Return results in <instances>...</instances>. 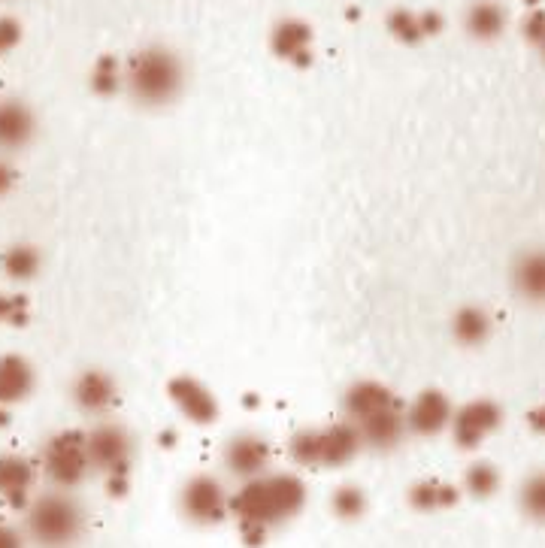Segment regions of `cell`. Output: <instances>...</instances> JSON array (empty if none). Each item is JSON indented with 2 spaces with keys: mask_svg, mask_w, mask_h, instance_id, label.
Returning a JSON list of instances; mask_svg holds the SVG:
<instances>
[{
  "mask_svg": "<svg viewBox=\"0 0 545 548\" xmlns=\"http://www.w3.org/2000/svg\"><path fill=\"white\" fill-rule=\"evenodd\" d=\"M464 485H467V491H470L473 497L485 500V497L497 494V488H500V473H497V467H494V464L479 461V464H473V467L467 470Z\"/></svg>",
  "mask_w": 545,
  "mask_h": 548,
  "instance_id": "28",
  "label": "cell"
},
{
  "mask_svg": "<svg viewBox=\"0 0 545 548\" xmlns=\"http://www.w3.org/2000/svg\"><path fill=\"white\" fill-rule=\"evenodd\" d=\"M85 452L91 470L109 479V491L125 494L128 473L134 464V436L122 424H100L85 433Z\"/></svg>",
  "mask_w": 545,
  "mask_h": 548,
  "instance_id": "5",
  "label": "cell"
},
{
  "mask_svg": "<svg viewBox=\"0 0 545 548\" xmlns=\"http://www.w3.org/2000/svg\"><path fill=\"white\" fill-rule=\"evenodd\" d=\"M527 421H530V427H533L536 433H545V403H542V406H536V409L527 415Z\"/></svg>",
  "mask_w": 545,
  "mask_h": 548,
  "instance_id": "34",
  "label": "cell"
},
{
  "mask_svg": "<svg viewBox=\"0 0 545 548\" xmlns=\"http://www.w3.org/2000/svg\"><path fill=\"white\" fill-rule=\"evenodd\" d=\"M185 88V64L167 46H146L125 64V91L143 106H167Z\"/></svg>",
  "mask_w": 545,
  "mask_h": 548,
  "instance_id": "2",
  "label": "cell"
},
{
  "mask_svg": "<svg viewBox=\"0 0 545 548\" xmlns=\"http://www.w3.org/2000/svg\"><path fill=\"white\" fill-rule=\"evenodd\" d=\"M518 506L530 521L545 524V470L533 473L521 482L518 488Z\"/></svg>",
  "mask_w": 545,
  "mask_h": 548,
  "instance_id": "24",
  "label": "cell"
},
{
  "mask_svg": "<svg viewBox=\"0 0 545 548\" xmlns=\"http://www.w3.org/2000/svg\"><path fill=\"white\" fill-rule=\"evenodd\" d=\"M464 25H467V31H470V37L491 43V40H497V37L503 34V28H506V10L497 4V0H476V4H473V7L467 10V16H464Z\"/></svg>",
  "mask_w": 545,
  "mask_h": 548,
  "instance_id": "21",
  "label": "cell"
},
{
  "mask_svg": "<svg viewBox=\"0 0 545 548\" xmlns=\"http://www.w3.org/2000/svg\"><path fill=\"white\" fill-rule=\"evenodd\" d=\"M34 391V367L19 355L0 358V403H22Z\"/></svg>",
  "mask_w": 545,
  "mask_h": 548,
  "instance_id": "19",
  "label": "cell"
},
{
  "mask_svg": "<svg viewBox=\"0 0 545 548\" xmlns=\"http://www.w3.org/2000/svg\"><path fill=\"white\" fill-rule=\"evenodd\" d=\"M43 470L52 485L58 488H76L88 473V452H85V433H55L43 449Z\"/></svg>",
  "mask_w": 545,
  "mask_h": 548,
  "instance_id": "6",
  "label": "cell"
},
{
  "mask_svg": "<svg viewBox=\"0 0 545 548\" xmlns=\"http://www.w3.org/2000/svg\"><path fill=\"white\" fill-rule=\"evenodd\" d=\"M306 506V485L297 476L261 473L231 497V515L237 518L249 542H264V536L297 518Z\"/></svg>",
  "mask_w": 545,
  "mask_h": 548,
  "instance_id": "1",
  "label": "cell"
},
{
  "mask_svg": "<svg viewBox=\"0 0 545 548\" xmlns=\"http://www.w3.org/2000/svg\"><path fill=\"white\" fill-rule=\"evenodd\" d=\"M179 509L191 524H222L231 515V494L215 476H194L182 485Z\"/></svg>",
  "mask_w": 545,
  "mask_h": 548,
  "instance_id": "7",
  "label": "cell"
},
{
  "mask_svg": "<svg viewBox=\"0 0 545 548\" xmlns=\"http://www.w3.org/2000/svg\"><path fill=\"white\" fill-rule=\"evenodd\" d=\"M500 424H503V409L494 400H473L461 406L458 412H452V421H449L455 443L464 452L479 449Z\"/></svg>",
  "mask_w": 545,
  "mask_h": 548,
  "instance_id": "8",
  "label": "cell"
},
{
  "mask_svg": "<svg viewBox=\"0 0 545 548\" xmlns=\"http://www.w3.org/2000/svg\"><path fill=\"white\" fill-rule=\"evenodd\" d=\"M4 270L10 279L16 282H25V279H34L37 270H40V252L34 246H13L7 255H4Z\"/></svg>",
  "mask_w": 545,
  "mask_h": 548,
  "instance_id": "26",
  "label": "cell"
},
{
  "mask_svg": "<svg viewBox=\"0 0 545 548\" xmlns=\"http://www.w3.org/2000/svg\"><path fill=\"white\" fill-rule=\"evenodd\" d=\"M355 430L361 436V446H367V449H376V452L397 449L403 443V436H406V406H403V400L382 409V412H376V415H367V418L355 421Z\"/></svg>",
  "mask_w": 545,
  "mask_h": 548,
  "instance_id": "9",
  "label": "cell"
},
{
  "mask_svg": "<svg viewBox=\"0 0 545 548\" xmlns=\"http://www.w3.org/2000/svg\"><path fill=\"white\" fill-rule=\"evenodd\" d=\"M458 497H461V491L449 482H440V479H421L409 488V506L418 509V512L455 506Z\"/></svg>",
  "mask_w": 545,
  "mask_h": 548,
  "instance_id": "23",
  "label": "cell"
},
{
  "mask_svg": "<svg viewBox=\"0 0 545 548\" xmlns=\"http://www.w3.org/2000/svg\"><path fill=\"white\" fill-rule=\"evenodd\" d=\"M270 49L276 58L294 64V67H309L312 64V28L300 19H282L276 22L270 34Z\"/></svg>",
  "mask_w": 545,
  "mask_h": 548,
  "instance_id": "14",
  "label": "cell"
},
{
  "mask_svg": "<svg viewBox=\"0 0 545 548\" xmlns=\"http://www.w3.org/2000/svg\"><path fill=\"white\" fill-rule=\"evenodd\" d=\"M16 182V170L7 164V161H0V194H7Z\"/></svg>",
  "mask_w": 545,
  "mask_h": 548,
  "instance_id": "33",
  "label": "cell"
},
{
  "mask_svg": "<svg viewBox=\"0 0 545 548\" xmlns=\"http://www.w3.org/2000/svg\"><path fill=\"white\" fill-rule=\"evenodd\" d=\"M22 40V28L16 19H0V52H10L13 46H19Z\"/></svg>",
  "mask_w": 545,
  "mask_h": 548,
  "instance_id": "30",
  "label": "cell"
},
{
  "mask_svg": "<svg viewBox=\"0 0 545 548\" xmlns=\"http://www.w3.org/2000/svg\"><path fill=\"white\" fill-rule=\"evenodd\" d=\"M331 509H334V515L343 518V521H358V518L367 512V497H364V491H361L358 485H343V488L334 491Z\"/></svg>",
  "mask_w": 545,
  "mask_h": 548,
  "instance_id": "27",
  "label": "cell"
},
{
  "mask_svg": "<svg viewBox=\"0 0 545 548\" xmlns=\"http://www.w3.org/2000/svg\"><path fill=\"white\" fill-rule=\"evenodd\" d=\"M167 394H170V400L176 403V409H179L188 421H194V424H209V421L218 418L215 394H212L203 382H197L194 376H176V379L167 385Z\"/></svg>",
  "mask_w": 545,
  "mask_h": 548,
  "instance_id": "12",
  "label": "cell"
},
{
  "mask_svg": "<svg viewBox=\"0 0 545 548\" xmlns=\"http://www.w3.org/2000/svg\"><path fill=\"white\" fill-rule=\"evenodd\" d=\"M524 37H527L533 46L545 37V13H533V16H527V22H524Z\"/></svg>",
  "mask_w": 545,
  "mask_h": 548,
  "instance_id": "31",
  "label": "cell"
},
{
  "mask_svg": "<svg viewBox=\"0 0 545 548\" xmlns=\"http://www.w3.org/2000/svg\"><path fill=\"white\" fill-rule=\"evenodd\" d=\"M512 288L527 303H545V252H524L512 267Z\"/></svg>",
  "mask_w": 545,
  "mask_h": 548,
  "instance_id": "17",
  "label": "cell"
},
{
  "mask_svg": "<svg viewBox=\"0 0 545 548\" xmlns=\"http://www.w3.org/2000/svg\"><path fill=\"white\" fill-rule=\"evenodd\" d=\"M0 548H25V536L10 524H0Z\"/></svg>",
  "mask_w": 545,
  "mask_h": 548,
  "instance_id": "32",
  "label": "cell"
},
{
  "mask_svg": "<svg viewBox=\"0 0 545 548\" xmlns=\"http://www.w3.org/2000/svg\"><path fill=\"white\" fill-rule=\"evenodd\" d=\"M225 467L240 482H249L270 467V443L258 433H237L225 446Z\"/></svg>",
  "mask_w": 545,
  "mask_h": 548,
  "instance_id": "11",
  "label": "cell"
},
{
  "mask_svg": "<svg viewBox=\"0 0 545 548\" xmlns=\"http://www.w3.org/2000/svg\"><path fill=\"white\" fill-rule=\"evenodd\" d=\"M91 88L103 97L125 91V64L116 58H100L91 67Z\"/></svg>",
  "mask_w": 545,
  "mask_h": 548,
  "instance_id": "25",
  "label": "cell"
},
{
  "mask_svg": "<svg viewBox=\"0 0 545 548\" xmlns=\"http://www.w3.org/2000/svg\"><path fill=\"white\" fill-rule=\"evenodd\" d=\"M394 403H400V397H397L388 385L370 382V379L355 382V385L346 391V397H343V409H346V418H349L352 424L361 421V418H367V415H376V412H382V409H388V406H394Z\"/></svg>",
  "mask_w": 545,
  "mask_h": 548,
  "instance_id": "15",
  "label": "cell"
},
{
  "mask_svg": "<svg viewBox=\"0 0 545 548\" xmlns=\"http://www.w3.org/2000/svg\"><path fill=\"white\" fill-rule=\"evenodd\" d=\"M37 470L28 458L19 455H0V494L13 506H22L28 497V488L34 485Z\"/></svg>",
  "mask_w": 545,
  "mask_h": 548,
  "instance_id": "20",
  "label": "cell"
},
{
  "mask_svg": "<svg viewBox=\"0 0 545 548\" xmlns=\"http://www.w3.org/2000/svg\"><path fill=\"white\" fill-rule=\"evenodd\" d=\"M530 4H533V0H530Z\"/></svg>",
  "mask_w": 545,
  "mask_h": 548,
  "instance_id": "36",
  "label": "cell"
},
{
  "mask_svg": "<svg viewBox=\"0 0 545 548\" xmlns=\"http://www.w3.org/2000/svg\"><path fill=\"white\" fill-rule=\"evenodd\" d=\"M25 318H28V303H25V297L0 294V321H7V324H22Z\"/></svg>",
  "mask_w": 545,
  "mask_h": 548,
  "instance_id": "29",
  "label": "cell"
},
{
  "mask_svg": "<svg viewBox=\"0 0 545 548\" xmlns=\"http://www.w3.org/2000/svg\"><path fill=\"white\" fill-rule=\"evenodd\" d=\"M536 49H539V52H542V58H545V37H542V40L536 43Z\"/></svg>",
  "mask_w": 545,
  "mask_h": 548,
  "instance_id": "35",
  "label": "cell"
},
{
  "mask_svg": "<svg viewBox=\"0 0 545 548\" xmlns=\"http://www.w3.org/2000/svg\"><path fill=\"white\" fill-rule=\"evenodd\" d=\"M37 131L34 113L22 100H4L0 103V149L16 152L31 143Z\"/></svg>",
  "mask_w": 545,
  "mask_h": 548,
  "instance_id": "16",
  "label": "cell"
},
{
  "mask_svg": "<svg viewBox=\"0 0 545 548\" xmlns=\"http://www.w3.org/2000/svg\"><path fill=\"white\" fill-rule=\"evenodd\" d=\"M452 412L455 406L440 388H427L406 409V433H415V436L443 433L452 421Z\"/></svg>",
  "mask_w": 545,
  "mask_h": 548,
  "instance_id": "10",
  "label": "cell"
},
{
  "mask_svg": "<svg viewBox=\"0 0 545 548\" xmlns=\"http://www.w3.org/2000/svg\"><path fill=\"white\" fill-rule=\"evenodd\" d=\"M25 530L40 548H73L85 533V509L67 491L43 494L31 503Z\"/></svg>",
  "mask_w": 545,
  "mask_h": 548,
  "instance_id": "3",
  "label": "cell"
},
{
  "mask_svg": "<svg viewBox=\"0 0 545 548\" xmlns=\"http://www.w3.org/2000/svg\"><path fill=\"white\" fill-rule=\"evenodd\" d=\"M388 31L394 40L406 43V46H415L421 43L424 37H433L443 31V16L440 13H409V10H394L388 16Z\"/></svg>",
  "mask_w": 545,
  "mask_h": 548,
  "instance_id": "18",
  "label": "cell"
},
{
  "mask_svg": "<svg viewBox=\"0 0 545 548\" xmlns=\"http://www.w3.org/2000/svg\"><path fill=\"white\" fill-rule=\"evenodd\" d=\"M119 400V385L116 379L103 370H85L73 382V403L88 412V415H103L116 406Z\"/></svg>",
  "mask_w": 545,
  "mask_h": 548,
  "instance_id": "13",
  "label": "cell"
},
{
  "mask_svg": "<svg viewBox=\"0 0 545 548\" xmlns=\"http://www.w3.org/2000/svg\"><path fill=\"white\" fill-rule=\"evenodd\" d=\"M452 334L461 346H482L491 337V315L482 306H461L452 318Z\"/></svg>",
  "mask_w": 545,
  "mask_h": 548,
  "instance_id": "22",
  "label": "cell"
},
{
  "mask_svg": "<svg viewBox=\"0 0 545 548\" xmlns=\"http://www.w3.org/2000/svg\"><path fill=\"white\" fill-rule=\"evenodd\" d=\"M361 436L355 424H331V427H306L291 436V458L300 467H343L361 452Z\"/></svg>",
  "mask_w": 545,
  "mask_h": 548,
  "instance_id": "4",
  "label": "cell"
}]
</instances>
